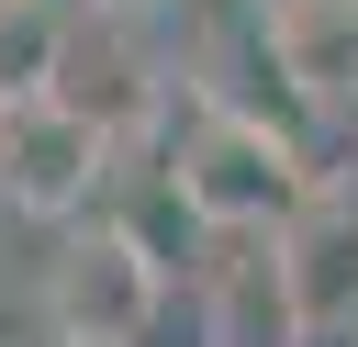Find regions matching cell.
Here are the masks:
<instances>
[{
  "label": "cell",
  "instance_id": "obj_7",
  "mask_svg": "<svg viewBox=\"0 0 358 347\" xmlns=\"http://www.w3.org/2000/svg\"><path fill=\"white\" fill-rule=\"evenodd\" d=\"M56 45H67V0H0V101L45 90Z\"/></svg>",
  "mask_w": 358,
  "mask_h": 347
},
{
  "label": "cell",
  "instance_id": "obj_5",
  "mask_svg": "<svg viewBox=\"0 0 358 347\" xmlns=\"http://www.w3.org/2000/svg\"><path fill=\"white\" fill-rule=\"evenodd\" d=\"M280 269H291V302H302V347H358V190L336 168L280 224Z\"/></svg>",
  "mask_w": 358,
  "mask_h": 347
},
{
  "label": "cell",
  "instance_id": "obj_1",
  "mask_svg": "<svg viewBox=\"0 0 358 347\" xmlns=\"http://www.w3.org/2000/svg\"><path fill=\"white\" fill-rule=\"evenodd\" d=\"M157 146H168V179H179V201H190L201 235H280L313 201V179H324L302 123H268V112L201 101V90H190V112Z\"/></svg>",
  "mask_w": 358,
  "mask_h": 347
},
{
  "label": "cell",
  "instance_id": "obj_2",
  "mask_svg": "<svg viewBox=\"0 0 358 347\" xmlns=\"http://www.w3.org/2000/svg\"><path fill=\"white\" fill-rule=\"evenodd\" d=\"M168 313V269L112 224V213H78L56 224L45 269H34V325L56 347H145Z\"/></svg>",
  "mask_w": 358,
  "mask_h": 347
},
{
  "label": "cell",
  "instance_id": "obj_9",
  "mask_svg": "<svg viewBox=\"0 0 358 347\" xmlns=\"http://www.w3.org/2000/svg\"><path fill=\"white\" fill-rule=\"evenodd\" d=\"M11 347H56V336H45V325H11Z\"/></svg>",
  "mask_w": 358,
  "mask_h": 347
},
{
  "label": "cell",
  "instance_id": "obj_6",
  "mask_svg": "<svg viewBox=\"0 0 358 347\" xmlns=\"http://www.w3.org/2000/svg\"><path fill=\"white\" fill-rule=\"evenodd\" d=\"M201 347H302L280 235H213V257H201Z\"/></svg>",
  "mask_w": 358,
  "mask_h": 347
},
{
  "label": "cell",
  "instance_id": "obj_10",
  "mask_svg": "<svg viewBox=\"0 0 358 347\" xmlns=\"http://www.w3.org/2000/svg\"><path fill=\"white\" fill-rule=\"evenodd\" d=\"M0 347H11V325H0Z\"/></svg>",
  "mask_w": 358,
  "mask_h": 347
},
{
  "label": "cell",
  "instance_id": "obj_8",
  "mask_svg": "<svg viewBox=\"0 0 358 347\" xmlns=\"http://www.w3.org/2000/svg\"><path fill=\"white\" fill-rule=\"evenodd\" d=\"M67 11H90V22H145V11H168V0H67Z\"/></svg>",
  "mask_w": 358,
  "mask_h": 347
},
{
  "label": "cell",
  "instance_id": "obj_3",
  "mask_svg": "<svg viewBox=\"0 0 358 347\" xmlns=\"http://www.w3.org/2000/svg\"><path fill=\"white\" fill-rule=\"evenodd\" d=\"M101 179H112V134L90 112H67L56 90L0 101V213H22V224L56 235V224L101 213Z\"/></svg>",
  "mask_w": 358,
  "mask_h": 347
},
{
  "label": "cell",
  "instance_id": "obj_4",
  "mask_svg": "<svg viewBox=\"0 0 358 347\" xmlns=\"http://www.w3.org/2000/svg\"><path fill=\"white\" fill-rule=\"evenodd\" d=\"M280 101L302 123H347L358 112V0H257L246 11Z\"/></svg>",
  "mask_w": 358,
  "mask_h": 347
}]
</instances>
